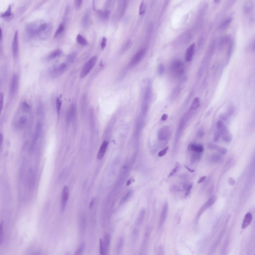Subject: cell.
<instances>
[{
  "instance_id": "cell-1",
  "label": "cell",
  "mask_w": 255,
  "mask_h": 255,
  "mask_svg": "<svg viewBox=\"0 0 255 255\" xmlns=\"http://www.w3.org/2000/svg\"><path fill=\"white\" fill-rule=\"evenodd\" d=\"M97 59V57L94 56L86 63L81 72L80 75L81 78H84L89 73L96 64Z\"/></svg>"
},
{
  "instance_id": "cell-2",
  "label": "cell",
  "mask_w": 255,
  "mask_h": 255,
  "mask_svg": "<svg viewBox=\"0 0 255 255\" xmlns=\"http://www.w3.org/2000/svg\"><path fill=\"white\" fill-rule=\"evenodd\" d=\"M146 51L145 48H143L139 50L132 59L129 64V67L131 68L138 64L145 56Z\"/></svg>"
},
{
  "instance_id": "cell-3",
  "label": "cell",
  "mask_w": 255,
  "mask_h": 255,
  "mask_svg": "<svg viewBox=\"0 0 255 255\" xmlns=\"http://www.w3.org/2000/svg\"><path fill=\"white\" fill-rule=\"evenodd\" d=\"M172 73L176 76H179L183 74L184 67L183 63L179 60H176L172 63L171 67Z\"/></svg>"
},
{
  "instance_id": "cell-4",
  "label": "cell",
  "mask_w": 255,
  "mask_h": 255,
  "mask_svg": "<svg viewBox=\"0 0 255 255\" xmlns=\"http://www.w3.org/2000/svg\"><path fill=\"white\" fill-rule=\"evenodd\" d=\"M19 78L18 75L15 74L13 76L10 87L9 94L11 97L15 96L18 91L19 86Z\"/></svg>"
},
{
  "instance_id": "cell-5",
  "label": "cell",
  "mask_w": 255,
  "mask_h": 255,
  "mask_svg": "<svg viewBox=\"0 0 255 255\" xmlns=\"http://www.w3.org/2000/svg\"><path fill=\"white\" fill-rule=\"evenodd\" d=\"M69 188L67 186H65L62 193L61 208V211L63 212L65 209L69 198Z\"/></svg>"
},
{
  "instance_id": "cell-6",
  "label": "cell",
  "mask_w": 255,
  "mask_h": 255,
  "mask_svg": "<svg viewBox=\"0 0 255 255\" xmlns=\"http://www.w3.org/2000/svg\"><path fill=\"white\" fill-rule=\"evenodd\" d=\"M195 44L193 43L188 47L186 50L185 55V60L186 62L190 61L192 59L194 52Z\"/></svg>"
},
{
  "instance_id": "cell-7",
  "label": "cell",
  "mask_w": 255,
  "mask_h": 255,
  "mask_svg": "<svg viewBox=\"0 0 255 255\" xmlns=\"http://www.w3.org/2000/svg\"><path fill=\"white\" fill-rule=\"evenodd\" d=\"M109 142L106 141L103 142L97 153V159L99 160H102L104 158L106 151Z\"/></svg>"
},
{
  "instance_id": "cell-8",
  "label": "cell",
  "mask_w": 255,
  "mask_h": 255,
  "mask_svg": "<svg viewBox=\"0 0 255 255\" xmlns=\"http://www.w3.org/2000/svg\"><path fill=\"white\" fill-rule=\"evenodd\" d=\"M12 50L14 57L16 58L18 56V32L17 31L15 32L12 43Z\"/></svg>"
},
{
  "instance_id": "cell-9",
  "label": "cell",
  "mask_w": 255,
  "mask_h": 255,
  "mask_svg": "<svg viewBox=\"0 0 255 255\" xmlns=\"http://www.w3.org/2000/svg\"><path fill=\"white\" fill-rule=\"evenodd\" d=\"M168 203H166L164 204L163 207L160 219L159 224L160 226H162L163 224L167 218L168 211Z\"/></svg>"
},
{
  "instance_id": "cell-10",
  "label": "cell",
  "mask_w": 255,
  "mask_h": 255,
  "mask_svg": "<svg viewBox=\"0 0 255 255\" xmlns=\"http://www.w3.org/2000/svg\"><path fill=\"white\" fill-rule=\"evenodd\" d=\"M111 240L110 235L109 234H106L104 236L103 242L104 255H108L109 253Z\"/></svg>"
},
{
  "instance_id": "cell-11",
  "label": "cell",
  "mask_w": 255,
  "mask_h": 255,
  "mask_svg": "<svg viewBox=\"0 0 255 255\" xmlns=\"http://www.w3.org/2000/svg\"><path fill=\"white\" fill-rule=\"evenodd\" d=\"M252 215L250 212H248L245 215L243 221L242 226V229L246 228L249 225L252 220Z\"/></svg>"
},
{
  "instance_id": "cell-12",
  "label": "cell",
  "mask_w": 255,
  "mask_h": 255,
  "mask_svg": "<svg viewBox=\"0 0 255 255\" xmlns=\"http://www.w3.org/2000/svg\"><path fill=\"white\" fill-rule=\"evenodd\" d=\"M221 135L223 140L227 143L230 142L232 140V136L228 129L221 133Z\"/></svg>"
},
{
  "instance_id": "cell-13",
  "label": "cell",
  "mask_w": 255,
  "mask_h": 255,
  "mask_svg": "<svg viewBox=\"0 0 255 255\" xmlns=\"http://www.w3.org/2000/svg\"><path fill=\"white\" fill-rule=\"evenodd\" d=\"M97 14L99 17L102 20H107L110 16V12L109 11L106 10L102 11L101 10H97Z\"/></svg>"
},
{
  "instance_id": "cell-14",
  "label": "cell",
  "mask_w": 255,
  "mask_h": 255,
  "mask_svg": "<svg viewBox=\"0 0 255 255\" xmlns=\"http://www.w3.org/2000/svg\"><path fill=\"white\" fill-rule=\"evenodd\" d=\"M190 148L192 151L198 153L202 152L204 150V146L201 144H192Z\"/></svg>"
},
{
  "instance_id": "cell-15",
  "label": "cell",
  "mask_w": 255,
  "mask_h": 255,
  "mask_svg": "<svg viewBox=\"0 0 255 255\" xmlns=\"http://www.w3.org/2000/svg\"><path fill=\"white\" fill-rule=\"evenodd\" d=\"M11 6L9 5L6 11L1 14V17L5 18L6 20H10L11 19L12 16L11 13Z\"/></svg>"
},
{
  "instance_id": "cell-16",
  "label": "cell",
  "mask_w": 255,
  "mask_h": 255,
  "mask_svg": "<svg viewBox=\"0 0 255 255\" xmlns=\"http://www.w3.org/2000/svg\"><path fill=\"white\" fill-rule=\"evenodd\" d=\"M231 38L229 36H225L222 37L220 39L219 44V49H221L224 47L225 44L228 42L229 41Z\"/></svg>"
},
{
  "instance_id": "cell-17",
  "label": "cell",
  "mask_w": 255,
  "mask_h": 255,
  "mask_svg": "<svg viewBox=\"0 0 255 255\" xmlns=\"http://www.w3.org/2000/svg\"><path fill=\"white\" fill-rule=\"evenodd\" d=\"M124 241L123 237H120L118 239L116 246V250L118 253H120L123 249L124 244Z\"/></svg>"
},
{
  "instance_id": "cell-18",
  "label": "cell",
  "mask_w": 255,
  "mask_h": 255,
  "mask_svg": "<svg viewBox=\"0 0 255 255\" xmlns=\"http://www.w3.org/2000/svg\"><path fill=\"white\" fill-rule=\"evenodd\" d=\"M146 212L144 209H142L139 214L136 220V224L140 225L142 223L145 216Z\"/></svg>"
},
{
  "instance_id": "cell-19",
  "label": "cell",
  "mask_w": 255,
  "mask_h": 255,
  "mask_svg": "<svg viewBox=\"0 0 255 255\" xmlns=\"http://www.w3.org/2000/svg\"><path fill=\"white\" fill-rule=\"evenodd\" d=\"M28 121V118L26 116H22L19 118L18 123V126L19 128H22L25 126Z\"/></svg>"
},
{
  "instance_id": "cell-20",
  "label": "cell",
  "mask_w": 255,
  "mask_h": 255,
  "mask_svg": "<svg viewBox=\"0 0 255 255\" xmlns=\"http://www.w3.org/2000/svg\"><path fill=\"white\" fill-rule=\"evenodd\" d=\"M217 199V196H213L209 198L205 205L208 208L212 206L215 202Z\"/></svg>"
},
{
  "instance_id": "cell-21",
  "label": "cell",
  "mask_w": 255,
  "mask_h": 255,
  "mask_svg": "<svg viewBox=\"0 0 255 255\" xmlns=\"http://www.w3.org/2000/svg\"><path fill=\"white\" fill-rule=\"evenodd\" d=\"M76 40L82 46H87L88 44L86 40L81 35L79 34L77 35Z\"/></svg>"
},
{
  "instance_id": "cell-22",
  "label": "cell",
  "mask_w": 255,
  "mask_h": 255,
  "mask_svg": "<svg viewBox=\"0 0 255 255\" xmlns=\"http://www.w3.org/2000/svg\"><path fill=\"white\" fill-rule=\"evenodd\" d=\"M200 105L199 98L198 97L194 99L191 105V109H195L198 108Z\"/></svg>"
},
{
  "instance_id": "cell-23",
  "label": "cell",
  "mask_w": 255,
  "mask_h": 255,
  "mask_svg": "<svg viewBox=\"0 0 255 255\" xmlns=\"http://www.w3.org/2000/svg\"><path fill=\"white\" fill-rule=\"evenodd\" d=\"M232 20V19L231 18L227 19L219 27V29L221 30L224 29L229 25Z\"/></svg>"
},
{
  "instance_id": "cell-24",
  "label": "cell",
  "mask_w": 255,
  "mask_h": 255,
  "mask_svg": "<svg viewBox=\"0 0 255 255\" xmlns=\"http://www.w3.org/2000/svg\"><path fill=\"white\" fill-rule=\"evenodd\" d=\"M62 53V51L60 49H57L50 54L48 57L49 59H52L59 56Z\"/></svg>"
},
{
  "instance_id": "cell-25",
  "label": "cell",
  "mask_w": 255,
  "mask_h": 255,
  "mask_svg": "<svg viewBox=\"0 0 255 255\" xmlns=\"http://www.w3.org/2000/svg\"><path fill=\"white\" fill-rule=\"evenodd\" d=\"M222 158V156L220 155V154L215 153L212 155L211 159L213 162L217 163L221 161Z\"/></svg>"
},
{
  "instance_id": "cell-26",
  "label": "cell",
  "mask_w": 255,
  "mask_h": 255,
  "mask_svg": "<svg viewBox=\"0 0 255 255\" xmlns=\"http://www.w3.org/2000/svg\"><path fill=\"white\" fill-rule=\"evenodd\" d=\"M132 194V192L131 191L128 192L121 199L120 201V204L121 205L127 202L131 197Z\"/></svg>"
},
{
  "instance_id": "cell-27",
  "label": "cell",
  "mask_w": 255,
  "mask_h": 255,
  "mask_svg": "<svg viewBox=\"0 0 255 255\" xmlns=\"http://www.w3.org/2000/svg\"><path fill=\"white\" fill-rule=\"evenodd\" d=\"M229 42V44L227 53L228 59H229L230 57L233 50L234 46V42L231 39Z\"/></svg>"
},
{
  "instance_id": "cell-28",
  "label": "cell",
  "mask_w": 255,
  "mask_h": 255,
  "mask_svg": "<svg viewBox=\"0 0 255 255\" xmlns=\"http://www.w3.org/2000/svg\"><path fill=\"white\" fill-rule=\"evenodd\" d=\"M85 247V244L84 243H82L81 244L78 248L74 254L75 255H81L84 251Z\"/></svg>"
},
{
  "instance_id": "cell-29",
  "label": "cell",
  "mask_w": 255,
  "mask_h": 255,
  "mask_svg": "<svg viewBox=\"0 0 255 255\" xmlns=\"http://www.w3.org/2000/svg\"><path fill=\"white\" fill-rule=\"evenodd\" d=\"M253 4L251 1H248L245 4L244 9L246 13L249 12L253 8Z\"/></svg>"
},
{
  "instance_id": "cell-30",
  "label": "cell",
  "mask_w": 255,
  "mask_h": 255,
  "mask_svg": "<svg viewBox=\"0 0 255 255\" xmlns=\"http://www.w3.org/2000/svg\"><path fill=\"white\" fill-rule=\"evenodd\" d=\"M62 104V101L60 100L59 98L58 97L57 100V109L59 118L60 113L61 109Z\"/></svg>"
},
{
  "instance_id": "cell-31",
  "label": "cell",
  "mask_w": 255,
  "mask_h": 255,
  "mask_svg": "<svg viewBox=\"0 0 255 255\" xmlns=\"http://www.w3.org/2000/svg\"><path fill=\"white\" fill-rule=\"evenodd\" d=\"M64 27L63 25L61 24L55 32L54 35V37L56 38L63 31Z\"/></svg>"
},
{
  "instance_id": "cell-32",
  "label": "cell",
  "mask_w": 255,
  "mask_h": 255,
  "mask_svg": "<svg viewBox=\"0 0 255 255\" xmlns=\"http://www.w3.org/2000/svg\"><path fill=\"white\" fill-rule=\"evenodd\" d=\"M145 7L144 1H142L140 5L139 10V14L140 15H143L145 13Z\"/></svg>"
},
{
  "instance_id": "cell-33",
  "label": "cell",
  "mask_w": 255,
  "mask_h": 255,
  "mask_svg": "<svg viewBox=\"0 0 255 255\" xmlns=\"http://www.w3.org/2000/svg\"><path fill=\"white\" fill-rule=\"evenodd\" d=\"M175 167V168L173 169L169 174L168 176L169 177L172 176L180 168V165L179 163L178 162L176 163Z\"/></svg>"
},
{
  "instance_id": "cell-34",
  "label": "cell",
  "mask_w": 255,
  "mask_h": 255,
  "mask_svg": "<svg viewBox=\"0 0 255 255\" xmlns=\"http://www.w3.org/2000/svg\"><path fill=\"white\" fill-rule=\"evenodd\" d=\"M221 134L220 132L218 131H216L215 133L214 136V142H217L219 141Z\"/></svg>"
},
{
  "instance_id": "cell-35",
  "label": "cell",
  "mask_w": 255,
  "mask_h": 255,
  "mask_svg": "<svg viewBox=\"0 0 255 255\" xmlns=\"http://www.w3.org/2000/svg\"><path fill=\"white\" fill-rule=\"evenodd\" d=\"M100 253L101 255H104L103 242L101 239H99Z\"/></svg>"
},
{
  "instance_id": "cell-36",
  "label": "cell",
  "mask_w": 255,
  "mask_h": 255,
  "mask_svg": "<svg viewBox=\"0 0 255 255\" xmlns=\"http://www.w3.org/2000/svg\"><path fill=\"white\" fill-rule=\"evenodd\" d=\"M164 67L162 64H161L159 66L158 69V74L160 76L162 75L164 72Z\"/></svg>"
},
{
  "instance_id": "cell-37",
  "label": "cell",
  "mask_w": 255,
  "mask_h": 255,
  "mask_svg": "<svg viewBox=\"0 0 255 255\" xmlns=\"http://www.w3.org/2000/svg\"><path fill=\"white\" fill-rule=\"evenodd\" d=\"M225 126L223 122L221 120L218 121L217 123L216 126L218 130L220 131L224 128Z\"/></svg>"
},
{
  "instance_id": "cell-38",
  "label": "cell",
  "mask_w": 255,
  "mask_h": 255,
  "mask_svg": "<svg viewBox=\"0 0 255 255\" xmlns=\"http://www.w3.org/2000/svg\"><path fill=\"white\" fill-rule=\"evenodd\" d=\"M208 146L209 149L216 151L218 145L213 143H209L208 144Z\"/></svg>"
},
{
  "instance_id": "cell-39",
  "label": "cell",
  "mask_w": 255,
  "mask_h": 255,
  "mask_svg": "<svg viewBox=\"0 0 255 255\" xmlns=\"http://www.w3.org/2000/svg\"><path fill=\"white\" fill-rule=\"evenodd\" d=\"M217 151L221 154H225L227 153V150L226 148L220 146Z\"/></svg>"
},
{
  "instance_id": "cell-40",
  "label": "cell",
  "mask_w": 255,
  "mask_h": 255,
  "mask_svg": "<svg viewBox=\"0 0 255 255\" xmlns=\"http://www.w3.org/2000/svg\"><path fill=\"white\" fill-rule=\"evenodd\" d=\"M169 148L167 147L161 151L159 153L158 155L159 157H161L164 156L167 153Z\"/></svg>"
},
{
  "instance_id": "cell-41",
  "label": "cell",
  "mask_w": 255,
  "mask_h": 255,
  "mask_svg": "<svg viewBox=\"0 0 255 255\" xmlns=\"http://www.w3.org/2000/svg\"><path fill=\"white\" fill-rule=\"evenodd\" d=\"M83 1L81 0H76L75 1V4L76 8L77 9H78L81 6Z\"/></svg>"
},
{
  "instance_id": "cell-42",
  "label": "cell",
  "mask_w": 255,
  "mask_h": 255,
  "mask_svg": "<svg viewBox=\"0 0 255 255\" xmlns=\"http://www.w3.org/2000/svg\"><path fill=\"white\" fill-rule=\"evenodd\" d=\"M107 40V38L105 37H104L103 38L101 45V48L102 50H104L106 47Z\"/></svg>"
},
{
  "instance_id": "cell-43",
  "label": "cell",
  "mask_w": 255,
  "mask_h": 255,
  "mask_svg": "<svg viewBox=\"0 0 255 255\" xmlns=\"http://www.w3.org/2000/svg\"><path fill=\"white\" fill-rule=\"evenodd\" d=\"M76 57L75 54H73L69 55L67 59V62L71 63L74 60Z\"/></svg>"
},
{
  "instance_id": "cell-44",
  "label": "cell",
  "mask_w": 255,
  "mask_h": 255,
  "mask_svg": "<svg viewBox=\"0 0 255 255\" xmlns=\"http://www.w3.org/2000/svg\"><path fill=\"white\" fill-rule=\"evenodd\" d=\"M193 187V184H190L187 188V190L186 192L185 195L186 196H188L190 193L192 188Z\"/></svg>"
},
{
  "instance_id": "cell-45",
  "label": "cell",
  "mask_w": 255,
  "mask_h": 255,
  "mask_svg": "<svg viewBox=\"0 0 255 255\" xmlns=\"http://www.w3.org/2000/svg\"><path fill=\"white\" fill-rule=\"evenodd\" d=\"M4 94L2 93H1L0 94V107L1 111L2 110L3 103Z\"/></svg>"
},
{
  "instance_id": "cell-46",
  "label": "cell",
  "mask_w": 255,
  "mask_h": 255,
  "mask_svg": "<svg viewBox=\"0 0 255 255\" xmlns=\"http://www.w3.org/2000/svg\"><path fill=\"white\" fill-rule=\"evenodd\" d=\"M23 109L25 111H28L30 109V106L25 102L23 103Z\"/></svg>"
},
{
  "instance_id": "cell-47",
  "label": "cell",
  "mask_w": 255,
  "mask_h": 255,
  "mask_svg": "<svg viewBox=\"0 0 255 255\" xmlns=\"http://www.w3.org/2000/svg\"><path fill=\"white\" fill-rule=\"evenodd\" d=\"M95 199V197H93L91 199L89 206V208L90 209H91L92 208L93 206L94 203Z\"/></svg>"
},
{
  "instance_id": "cell-48",
  "label": "cell",
  "mask_w": 255,
  "mask_h": 255,
  "mask_svg": "<svg viewBox=\"0 0 255 255\" xmlns=\"http://www.w3.org/2000/svg\"><path fill=\"white\" fill-rule=\"evenodd\" d=\"M228 116L227 114H221L220 116V118L222 120L226 121L227 120Z\"/></svg>"
},
{
  "instance_id": "cell-49",
  "label": "cell",
  "mask_w": 255,
  "mask_h": 255,
  "mask_svg": "<svg viewBox=\"0 0 255 255\" xmlns=\"http://www.w3.org/2000/svg\"><path fill=\"white\" fill-rule=\"evenodd\" d=\"M204 132L203 130L201 129L199 131L198 134L199 137L201 138L203 137L204 136Z\"/></svg>"
},
{
  "instance_id": "cell-50",
  "label": "cell",
  "mask_w": 255,
  "mask_h": 255,
  "mask_svg": "<svg viewBox=\"0 0 255 255\" xmlns=\"http://www.w3.org/2000/svg\"><path fill=\"white\" fill-rule=\"evenodd\" d=\"M206 176H203L199 179L198 181V184H200L204 181L206 179Z\"/></svg>"
},
{
  "instance_id": "cell-51",
  "label": "cell",
  "mask_w": 255,
  "mask_h": 255,
  "mask_svg": "<svg viewBox=\"0 0 255 255\" xmlns=\"http://www.w3.org/2000/svg\"><path fill=\"white\" fill-rule=\"evenodd\" d=\"M168 115L167 114H164L163 115L161 118V119L162 121L167 120L168 118Z\"/></svg>"
},
{
  "instance_id": "cell-52",
  "label": "cell",
  "mask_w": 255,
  "mask_h": 255,
  "mask_svg": "<svg viewBox=\"0 0 255 255\" xmlns=\"http://www.w3.org/2000/svg\"><path fill=\"white\" fill-rule=\"evenodd\" d=\"M185 167L188 170L191 172L193 173L195 171V170L190 169L186 165H185Z\"/></svg>"
},
{
  "instance_id": "cell-53",
  "label": "cell",
  "mask_w": 255,
  "mask_h": 255,
  "mask_svg": "<svg viewBox=\"0 0 255 255\" xmlns=\"http://www.w3.org/2000/svg\"><path fill=\"white\" fill-rule=\"evenodd\" d=\"M0 145H1L2 144L4 140L3 135L1 133L0 134Z\"/></svg>"
},
{
  "instance_id": "cell-54",
  "label": "cell",
  "mask_w": 255,
  "mask_h": 255,
  "mask_svg": "<svg viewBox=\"0 0 255 255\" xmlns=\"http://www.w3.org/2000/svg\"><path fill=\"white\" fill-rule=\"evenodd\" d=\"M84 21L83 22L84 23V24L85 26H86V24H87L88 22V19L87 17H85L84 19Z\"/></svg>"
},
{
  "instance_id": "cell-55",
  "label": "cell",
  "mask_w": 255,
  "mask_h": 255,
  "mask_svg": "<svg viewBox=\"0 0 255 255\" xmlns=\"http://www.w3.org/2000/svg\"><path fill=\"white\" fill-rule=\"evenodd\" d=\"M229 182L231 185H233L235 183V181L234 179L231 178L229 179Z\"/></svg>"
},
{
  "instance_id": "cell-56",
  "label": "cell",
  "mask_w": 255,
  "mask_h": 255,
  "mask_svg": "<svg viewBox=\"0 0 255 255\" xmlns=\"http://www.w3.org/2000/svg\"><path fill=\"white\" fill-rule=\"evenodd\" d=\"M132 182V179H129L127 182V185L128 186L130 185Z\"/></svg>"
},
{
  "instance_id": "cell-57",
  "label": "cell",
  "mask_w": 255,
  "mask_h": 255,
  "mask_svg": "<svg viewBox=\"0 0 255 255\" xmlns=\"http://www.w3.org/2000/svg\"><path fill=\"white\" fill-rule=\"evenodd\" d=\"M0 31H1V33H0L1 34H0V40H1V39H2V32L1 29V28Z\"/></svg>"
},
{
  "instance_id": "cell-58",
  "label": "cell",
  "mask_w": 255,
  "mask_h": 255,
  "mask_svg": "<svg viewBox=\"0 0 255 255\" xmlns=\"http://www.w3.org/2000/svg\"><path fill=\"white\" fill-rule=\"evenodd\" d=\"M214 1L215 3H217L220 1V0H215Z\"/></svg>"
}]
</instances>
